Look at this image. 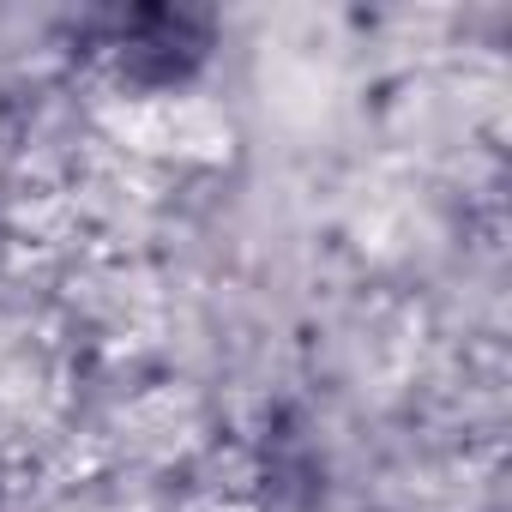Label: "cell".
Segmentation results:
<instances>
[{"mask_svg":"<svg viewBox=\"0 0 512 512\" xmlns=\"http://www.w3.org/2000/svg\"><path fill=\"white\" fill-rule=\"evenodd\" d=\"M91 55L103 61L115 85L169 97V91H187L211 67V25L193 13H109L97 25Z\"/></svg>","mask_w":512,"mask_h":512,"instance_id":"cell-1","label":"cell"}]
</instances>
